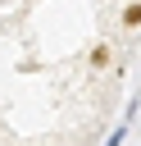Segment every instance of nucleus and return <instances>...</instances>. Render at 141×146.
Returning a JSON list of instances; mask_svg holds the SVG:
<instances>
[{
	"label": "nucleus",
	"mask_w": 141,
	"mask_h": 146,
	"mask_svg": "<svg viewBox=\"0 0 141 146\" xmlns=\"http://www.w3.org/2000/svg\"><path fill=\"white\" fill-rule=\"evenodd\" d=\"M123 23H127V27H141V5H132V9L123 14Z\"/></svg>",
	"instance_id": "obj_1"
}]
</instances>
